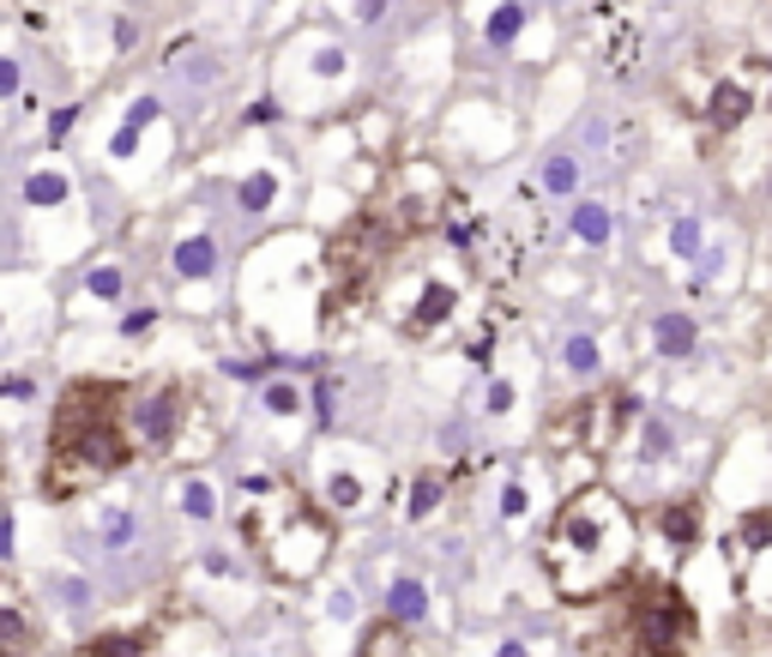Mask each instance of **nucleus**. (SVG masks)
I'll return each mask as SVG.
<instances>
[{
	"label": "nucleus",
	"instance_id": "f257e3e1",
	"mask_svg": "<svg viewBox=\"0 0 772 657\" xmlns=\"http://www.w3.org/2000/svg\"><path fill=\"white\" fill-rule=\"evenodd\" d=\"M543 580L555 597L567 604H591V597H610L634 580V561H640V525H634L628 501L603 483H579L567 489V501L555 507L550 531H543Z\"/></svg>",
	"mask_w": 772,
	"mask_h": 657
},
{
	"label": "nucleus",
	"instance_id": "f03ea898",
	"mask_svg": "<svg viewBox=\"0 0 772 657\" xmlns=\"http://www.w3.org/2000/svg\"><path fill=\"white\" fill-rule=\"evenodd\" d=\"M127 435V387L121 380H73L49 411V452H42V495L49 501H85L121 477L133 459Z\"/></svg>",
	"mask_w": 772,
	"mask_h": 657
},
{
	"label": "nucleus",
	"instance_id": "7ed1b4c3",
	"mask_svg": "<svg viewBox=\"0 0 772 657\" xmlns=\"http://www.w3.org/2000/svg\"><path fill=\"white\" fill-rule=\"evenodd\" d=\"M236 525H242V543L260 555V568L272 573V580L308 585L332 561V525H339V519L320 507V495H302V489L272 483V477H248Z\"/></svg>",
	"mask_w": 772,
	"mask_h": 657
},
{
	"label": "nucleus",
	"instance_id": "20e7f679",
	"mask_svg": "<svg viewBox=\"0 0 772 657\" xmlns=\"http://www.w3.org/2000/svg\"><path fill=\"white\" fill-rule=\"evenodd\" d=\"M127 435L145 459H206L218 428L206 423V404L194 399V387L158 374L127 387Z\"/></svg>",
	"mask_w": 772,
	"mask_h": 657
},
{
	"label": "nucleus",
	"instance_id": "39448f33",
	"mask_svg": "<svg viewBox=\"0 0 772 657\" xmlns=\"http://www.w3.org/2000/svg\"><path fill=\"white\" fill-rule=\"evenodd\" d=\"M393 242H405V235L380 218V206L356 211V218L332 235L327 259H320V266H327V296H320L327 302V320L363 308V302L387 284V271H393Z\"/></svg>",
	"mask_w": 772,
	"mask_h": 657
},
{
	"label": "nucleus",
	"instance_id": "423d86ee",
	"mask_svg": "<svg viewBox=\"0 0 772 657\" xmlns=\"http://www.w3.org/2000/svg\"><path fill=\"white\" fill-rule=\"evenodd\" d=\"M622 633L640 657H700V616L688 592L670 580H628L622 585Z\"/></svg>",
	"mask_w": 772,
	"mask_h": 657
},
{
	"label": "nucleus",
	"instance_id": "0eeeda50",
	"mask_svg": "<svg viewBox=\"0 0 772 657\" xmlns=\"http://www.w3.org/2000/svg\"><path fill=\"white\" fill-rule=\"evenodd\" d=\"M640 399L622 387H603V392H586V399H567L562 411L550 416V428H543V447L550 452H586V459H610L622 440H628V428L640 423Z\"/></svg>",
	"mask_w": 772,
	"mask_h": 657
},
{
	"label": "nucleus",
	"instance_id": "6e6552de",
	"mask_svg": "<svg viewBox=\"0 0 772 657\" xmlns=\"http://www.w3.org/2000/svg\"><path fill=\"white\" fill-rule=\"evenodd\" d=\"M458 308H465V284H458L453 271H434V266L387 271V320H393V332L410 338V344L441 338L446 326L458 320Z\"/></svg>",
	"mask_w": 772,
	"mask_h": 657
},
{
	"label": "nucleus",
	"instance_id": "1a4fd4ad",
	"mask_svg": "<svg viewBox=\"0 0 772 657\" xmlns=\"http://www.w3.org/2000/svg\"><path fill=\"white\" fill-rule=\"evenodd\" d=\"M453 211V194H446V175L429 163V157H405L393 163L387 187H380V218L393 223L399 235H422L434 223H446Z\"/></svg>",
	"mask_w": 772,
	"mask_h": 657
},
{
	"label": "nucleus",
	"instance_id": "9d476101",
	"mask_svg": "<svg viewBox=\"0 0 772 657\" xmlns=\"http://www.w3.org/2000/svg\"><path fill=\"white\" fill-rule=\"evenodd\" d=\"M736 555V580H743V597L760 621H772V513H755L736 525L731 537Z\"/></svg>",
	"mask_w": 772,
	"mask_h": 657
},
{
	"label": "nucleus",
	"instance_id": "9b49d317",
	"mask_svg": "<svg viewBox=\"0 0 772 657\" xmlns=\"http://www.w3.org/2000/svg\"><path fill=\"white\" fill-rule=\"evenodd\" d=\"M755 109H760V85L748 73H719L712 78V90L700 97V121H707L712 133H743L748 121H755Z\"/></svg>",
	"mask_w": 772,
	"mask_h": 657
},
{
	"label": "nucleus",
	"instance_id": "f8f14e48",
	"mask_svg": "<svg viewBox=\"0 0 772 657\" xmlns=\"http://www.w3.org/2000/svg\"><path fill=\"white\" fill-rule=\"evenodd\" d=\"M320 507H327L332 519H356L368 513V501H375V477H368L363 464H351L344 452H327L320 459Z\"/></svg>",
	"mask_w": 772,
	"mask_h": 657
},
{
	"label": "nucleus",
	"instance_id": "ddd939ff",
	"mask_svg": "<svg viewBox=\"0 0 772 657\" xmlns=\"http://www.w3.org/2000/svg\"><path fill=\"white\" fill-rule=\"evenodd\" d=\"M591 42H598L603 66H610L615 78H628L634 66H640V25H634L615 0H598V7H591Z\"/></svg>",
	"mask_w": 772,
	"mask_h": 657
},
{
	"label": "nucleus",
	"instance_id": "4468645a",
	"mask_svg": "<svg viewBox=\"0 0 772 657\" xmlns=\"http://www.w3.org/2000/svg\"><path fill=\"white\" fill-rule=\"evenodd\" d=\"M471 259H477V278L495 284V290H507V284H519V278H525V242H519V235H507L501 223H477Z\"/></svg>",
	"mask_w": 772,
	"mask_h": 657
},
{
	"label": "nucleus",
	"instance_id": "2eb2a0df",
	"mask_svg": "<svg viewBox=\"0 0 772 657\" xmlns=\"http://www.w3.org/2000/svg\"><path fill=\"white\" fill-rule=\"evenodd\" d=\"M91 537L103 555H127L133 543H139V507H133L127 495H103V501L91 507Z\"/></svg>",
	"mask_w": 772,
	"mask_h": 657
},
{
	"label": "nucleus",
	"instance_id": "dca6fc26",
	"mask_svg": "<svg viewBox=\"0 0 772 657\" xmlns=\"http://www.w3.org/2000/svg\"><path fill=\"white\" fill-rule=\"evenodd\" d=\"M700 525H707V507L694 501V495H670V501L658 507V537H664L670 555L700 549Z\"/></svg>",
	"mask_w": 772,
	"mask_h": 657
},
{
	"label": "nucleus",
	"instance_id": "f3484780",
	"mask_svg": "<svg viewBox=\"0 0 772 657\" xmlns=\"http://www.w3.org/2000/svg\"><path fill=\"white\" fill-rule=\"evenodd\" d=\"M170 266H175V278L182 284H211L218 278V235L211 230H187V235H175V247H170Z\"/></svg>",
	"mask_w": 772,
	"mask_h": 657
},
{
	"label": "nucleus",
	"instance_id": "a211bd4d",
	"mask_svg": "<svg viewBox=\"0 0 772 657\" xmlns=\"http://www.w3.org/2000/svg\"><path fill=\"white\" fill-rule=\"evenodd\" d=\"M380 604H387L393 621H405V628H422V621L434 616V597H429V585H422L417 573H393L387 592H380Z\"/></svg>",
	"mask_w": 772,
	"mask_h": 657
},
{
	"label": "nucleus",
	"instance_id": "6ab92c4d",
	"mask_svg": "<svg viewBox=\"0 0 772 657\" xmlns=\"http://www.w3.org/2000/svg\"><path fill=\"white\" fill-rule=\"evenodd\" d=\"M694 350H700V326H694V314H658L652 320V356L664 362H688Z\"/></svg>",
	"mask_w": 772,
	"mask_h": 657
},
{
	"label": "nucleus",
	"instance_id": "aec40b11",
	"mask_svg": "<svg viewBox=\"0 0 772 657\" xmlns=\"http://www.w3.org/2000/svg\"><path fill=\"white\" fill-rule=\"evenodd\" d=\"M85 657H163V633L158 628H109L85 645Z\"/></svg>",
	"mask_w": 772,
	"mask_h": 657
},
{
	"label": "nucleus",
	"instance_id": "412c9836",
	"mask_svg": "<svg viewBox=\"0 0 772 657\" xmlns=\"http://www.w3.org/2000/svg\"><path fill=\"white\" fill-rule=\"evenodd\" d=\"M175 513L187 519V525H211V519H218V483L211 477H182L175 483Z\"/></svg>",
	"mask_w": 772,
	"mask_h": 657
},
{
	"label": "nucleus",
	"instance_id": "4be33fe9",
	"mask_svg": "<svg viewBox=\"0 0 772 657\" xmlns=\"http://www.w3.org/2000/svg\"><path fill=\"white\" fill-rule=\"evenodd\" d=\"M441 507H446V477H441V471H417V477H410V501L399 507L405 525H429Z\"/></svg>",
	"mask_w": 772,
	"mask_h": 657
},
{
	"label": "nucleus",
	"instance_id": "5701e85b",
	"mask_svg": "<svg viewBox=\"0 0 772 657\" xmlns=\"http://www.w3.org/2000/svg\"><path fill=\"white\" fill-rule=\"evenodd\" d=\"M356 657H417V652H410V628H405V621H393V616H380L375 628H363Z\"/></svg>",
	"mask_w": 772,
	"mask_h": 657
},
{
	"label": "nucleus",
	"instance_id": "b1692460",
	"mask_svg": "<svg viewBox=\"0 0 772 657\" xmlns=\"http://www.w3.org/2000/svg\"><path fill=\"white\" fill-rule=\"evenodd\" d=\"M260 416L266 423H302L308 416V392L296 380H266L260 387Z\"/></svg>",
	"mask_w": 772,
	"mask_h": 657
},
{
	"label": "nucleus",
	"instance_id": "393cba45",
	"mask_svg": "<svg viewBox=\"0 0 772 657\" xmlns=\"http://www.w3.org/2000/svg\"><path fill=\"white\" fill-rule=\"evenodd\" d=\"M278 194H284L278 169H248V175L236 181V206L248 211V218H266V211L278 206Z\"/></svg>",
	"mask_w": 772,
	"mask_h": 657
},
{
	"label": "nucleus",
	"instance_id": "a878e982",
	"mask_svg": "<svg viewBox=\"0 0 772 657\" xmlns=\"http://www.w3.org/2000/svg\"><path fill=\"white\" fill-rule=\"evenodd\" d=\"M0 640H7V652L13 657H25L30 645H37V628H30V609H25V597H7V604H0Z\"/></svg>",
	"mask_w": 772,
	"mask_h": 657
},
{
	"label": "nucleus",
	"instance_id": "bb28decb",
	"mask_svg": "<svg viewBox=\"0 0 772 657\" xmlns=\"http://www.w3.org/2000/svg\"><path fill=\"white\" fill-rule=\"evenodd\" d=\"M567 223H574V235L586 247H610V235H615V218H610V206H603V199H579Z\"/></svg>",
	"mask_w": 772,
	"mask_h": 657
},
{
	"label": "nucleus",
	"instance_id": "cd10ccee",
	"mask_svg": "<svg viewBox=\"0 0 772 657\" xmlns=\"http://www.w3.org/2000/svg\"><path fill=\"white\" fill-rule=\"evenodd\" d=\"M525 19H531V13H525L519 0H501L495 13L483 19V42H489V49H513V42H519V31H525Z\"/></svg>",
	"mask_w": 772,
	"mask_h": 657
},
{
	"label": "nucleus",
	"instance_id": "c85d7f7f",
	"mask_svg": "<svg viewBox=\"0 0 772 657\" xmlns=\"http://www.w3.org/2000/svg\"><path fill=\"white\" fill-rule=\"evenodd\" d=\"M66 199H73V181L61 175V169H30L25 175V206H66Z\"/></svg>",
	"mask_w": 772,
	"mask_h": 657
},
{
	"label": "nucleus",
	"instance_id": "c756f323",
	"mask_svg": "<svg viewBox=\"0 0 772 657\" xmlns=\"http://www.w3.org/2000/svg\"><path fill=\"white\" fill-rule=\"evenodd\" d=\"M670 254L676 259H707L712 247H707V223L694 218V211H682L676 223H670Z\"/></svg>",
	"mask_w": 772,
	"mask_h": 657
},
{
	"label": "nucleus",
	"instance_id": "7c9ffc66",
	"mask_svg": "<svg viewBox=\"0 0 772 657\" xmlns=\"http://www.w3.org/2000/svg\"><path fill=\"white\" fill-rule=\"evenodd\" d=\"M562 368L574 374V380H591V374L603 368V350H598V338H591V332H574V338H567V344H562Z\"/></svg>",
	"mask_w": 772,
	"mask_h": 657
},
{
	"label": "nucleus",
	"instance_id": "2f4dec72",
	"mask_svg": "<svg viewBox=\"0 0 772 657\" xmlns=\"http://www.w3.org/2000/svg\"><path fill=\"white\" fill-rule=\"evenodd\" d=\"M676 459V435L664 416H640V464H670Z\"/></svg>",
	"mask_w": 772,
	"mask_h": 657
},
{
	"label": "nucleus",
	"instance_id": "473e14b6",
	"mask_svg": "<svg viewBox=\"0 0 772 657\" xmlns=\"http://www.w3.org/2000/svg\"><path fill=\"white\" fill-rule=\"evenodd\" d=\"M163 657H223V645L211 628H182V633H163Z\"/></svg>",
	"mask_w": 772,
	"mask_h": 657
},
{
	"label": "nucleus",
	"instance_id": "72a5a7b5",
	"mask_svg": "<svg viewBox=\"0 0 772 657\" xmlns=\"http://www.w3.org/2000/svg\"><path fill=\"white\" fill-rule=\"evenodd\" d=\"M543 194H555V199L579 194V157L574 151H555L550 163H543Z\"/></svg>",
	"mask_w": 772,
	"mask_h": 657
},
{
	"label": "nucleus",
	"instance_id": "f704fd0d",
	"mask_svg": "<svg viewBox=\"0 0 772 657\" xmlns=\"http://www.w3.org/2000/svg\"><path fill=\"white\" fill-rule=\"evenodd\" d=\"M121 290H127V271H121V266H91V271H85V296H91V302H109V308H115Z\"/></svg>",
	"mask_w": 772,
	"mask_h": 657
},
{
	"label": "nucleus",
	"instance_id": "c9c22d12",
	"mask_svg": "<svg viewBox=\"0 0 772 657\" xmlns=\"http://www.w3.org/2000/svg\"><path fill=\"white\" fill-rule=\"evenodd\" d=\"M513 411H519V387H513L507 374H495V380L483 387V416H495V423H501V416H513Z\"/></svg>",
	"mask_w": 772,
	"mask_h": 657
},
{
	"label": "nucleus",
	"instance_id": "e433bc0d",
	"mask_svg": "<svg viewBox=\"0 0 772 657\" xmlns=\"http://www.w3.org/2000/svg\"><path fill=\"white\" fill-rule=\"evenodd\" d=\"M495 513H501V525H519V519L531 513V489H525V483L513 477L507 489H501V507H495Z\"/></svg>",
	"mask_w": 772,
	"mask_h": 657
},
{
	"label": "nucleus",
	"instance_id": "4c0bfd02",
	"mask_svg": "<svg viewBox=\"0 0 772 657\" xmlns=\"http://www.w3.org/2000/svg\"><path fill=\"white\" fill-rule=\"evenodd\" d=\"M54 597H61L66 609H85L91 604V585H85L79 573H66V580H54Z\"/></svg>",
	"mask_w": 772,
	"mask_h": 657
},
{
	"label": "nucleus",
	"instance_id": "58836bf2",
	"mask_svg": "<svg viewBox=\"0 0 772 657\" xmlns=\"http://www.w3.org/2000/svg\"><path fill=\"white\" fill-rule=\"evenodd\" d=\"M339 380H320V387H315V416H320V423H332V416H339Z\"/></svg>",
	"mask_w": 772,
	"mask_h": 657
},
{
	"label": "nucleus",
	"instance_id": "ea45409f",
	"mask_svg": "<svg viewBox=\"0 0 772 657\" xmlns=\"http://www.w3.org/2000/svg\"><path fill=\"white\" fill-rule=\"evenodd\" d=\"M19 85H25L19 61H0V97H7V104H19Z\"/></svg>",
	"mask_w": 772,
	"mask_h": 657
},
{
	"label": "nucleus",
	"instance_id": "a19ab883",
	"mask_svg": "<svg viewBox=\"0 0 772 657\" xmlns=\"http://www.w3.org/2000/svg\"><path fill=\"white\" fill-rule=\"evenodd\" d=\"M489 657H537V652H531V645L519 640V633H501V640L489 645Z\"/></svg>",
	"mask_w": 772,
	"mask_h": 657
},
{
	"label": "nucleus",
	"instance_id": "79ce46f5",
	"mask_svg": "<svg viewBox=\"0 0 772 657\" xmlns=\"http://www.w3.org/2000/svg\"><path fill=\"white\" fill-rule=\"evenodd\" d=\"M380 13H387V0H351V19H356V25H380Z\"/></svg>",
	"mask_w": 772,
	"mask_h": 657
},
{
	"label": "nucleus",
	"instance_id": "37998d69",
	"mask_svg": "<svg viewBox=\"0 0 772 657\" xmlns=\"http://www.w3.org/2000/svg\"><path fill=\"white\" fill-rule=\"evenodd\" d=\"M266 121H278V104H272V97H260V104L248 109V127H266Z\"/></svg>",
	"mask_w": 772,
	"mask_h": 657
},
{
	"label": "nucleus",
	"instance_id": "c03bdc74",
	"mask_svg": "<svg viewBox=\"0 0 772 657\" xmlns=\"http://www.w3.org/2000/svg\"><path fill=\"white\" fill-rule=\"evenodd\" d=\"M151 320H158L151 308H145V314H127V320H121V332H127V338H139V332H151Z\"/></svg>",
	"mask_w": 772,
	"mask_h": 657
},
{
	"label": "nucleus",
	"instance_id": "a18cd8bd",
	"mask_svg": "<svg viewBox=\"0 0 772 657\" xmlns=\"http://www.w3.org/2000/svg\"><path fill=\"white\" fill-rule=\"evenodd\" d=\"M7 399H13V404H30V380H25V374H7Z\"/></svg>",
	"mask_w": 772,
	"mask_h": 657
}]
</instances>
